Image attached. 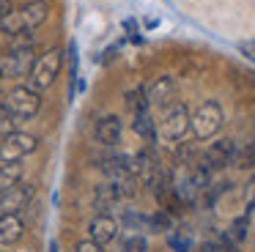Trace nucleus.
I'll list each match as a JSON object with an SVG mask.
<instances>
[{
  "label": "nucleus",
  "instance_id": "14",
  "mask_svg": "<svg viewBox=\"0 0 255 252\" xmlns=\"http://www.w3.org/2000/svg\"><path fill=\"white\" fill-rule=\"evenodd\" d=\"M102 170H105L107 178L132 175V156H127V153H113V156L102 159Z\"/></svg>",
  "mask_w": 255,
  "mask_h": 252
},
{
  "label": "nucleus",
  "instance_id": "6",
  "mask_svg": "<svg viewBox=\"0 0 255 252\" xmlns=\"http://www.w3.org/2000/svg\"><path fill=\"white\" fill-rule=\"evenodd\" d=\"M236 151H239L236 140H231V137H220V140H214L209 148H206L203 162L200 164H206L209 170H222V167H228V164L236 162Z\"/></svg>",
  "mask_w": 255,
  "mask_h": 252
},
{
  "label": "nucleus",
  "instance_id": "17",
  "mask_svg": "<svg viewBox=\"0 0 255 252\" xmlns=\"http://www.w3.org/2000/svg\"><path fill=\"white\" fill-rule=\"evenodd\" d=\"M167 247H170L173 252H192L195 239L187 230H170V233H167Z\"/></svg>",
  "mask_w": 255,
  "mask_h": 252
},
{
  "label": "nucleus",
  "instance_id": "7",
  "mask_svg": "<svg viewBox=\"0 0 255 252\" xmlns=\"http://www.w3.org/2000/svg\"><path fill=\"white\" fill-rule=\"evenodd\" d=\"M36 197V186L33 184H17L14 189L0 195V217L3 214H19L30 206V200Z\"/></svg>",
  "mask_w": 255,
  "mask_h": 252
},
{
  "label": "nucleus",
  "instance_id": "3",
  "mask_svg": "<svg viewBox=\"0 0 255 252\" xmlns=\"http://www.w3.org/2000/svg\"><path fill=\"white\" fill-rule=\"evenodd\" d=\"M39 110H41V96L33 93L28 85L11 88L6 96L0 99V113L14 118V121H19V124H22V121H30Z\"/></svg>",
  "mask_w": 255,
  "mask_h": 252
},
{
  "label": "nucleus",
  "instance_id": "19",
  "mask_svg": "<svg viewBox=\"0 0 255 252\" xmlns=\"http://www.w3.org/2000/svg\"><path fill=\"white\" fill-rule=\"evenodd\" d=\"M148 228L154 230V233H170L173 230V219L167 211H156L148 217Z\"/></svg>",
  "mask_w": 255,
  "mask_h": 252
},
{
  "label": "nucleus",
  "instance_id": "8",
  "mask_svg": "<svg viewBox=\"0 0 255 252\" xmlns=\"http://www.w3.org/2000/svg\"><path fill=\"white\" fill-rule=\"evenodd\" d=\"M118 230H121V225H118L116 217H110V214H96L88 225V233H91L88 239H94L96 244L107 247L118 239Z\"/></svg>",
  "mask_w": 255,
  "mask_h": 252
},
{
  "label": "nucleus",
  "instance_id": "23",
  "mask_svg": "<svg viewBox=\"0 0 255 252\" xmlns=\"http://www.w3.org/2000/svg\"><path fill=\"white\" fill-rule=\"evenodd\" d=\"M239 49H242V55H247V58L255 63V41H242V44H239Z\"/></svg>",
  "mask_w": 255,
  "mask_h": 252
},
{
  "label": "nucleus",
  "instance_id": "24",
  "mask_svg": "<svg viewBox=\"0 0 255 252\" xmlns=\"http://www.w3.org/2000/svg\"><path fill=\"white\" fill-rule=\"evenodd\" d=\"M14 11V3L11 0H0V19H3V16H8Z\"/></svg>",
  "mask_w": 255,
  "mask_h": 252
},
{
  "label": "nucleus",
  "instance_id": "10",
  "mask_svg": "<svg viewBox=\"0 0 255 252\" xmlns=\"http://www.w3.org/2000/svg\"><path fill=\"white\" fill-rule=\"evenodd\" d=\"M176 96V80L170 74H162L145 88V99H148L151 107H167L170 99Z\"/></svg>",
  "mask_w": 255,
  "mask_h": 252
},
{
  "label": "nucleus",
  "instance_id": "12",
  "mask_svg": "<svg viewBox=\"0 0 255 252\" xmlns=\"http://www.w3.org/2000/svg\"><path fill=\"white\" fill-rule=\"evenodd\" d=\"M25 236V222L19 214H3L0 217V247H11Z\"/></svg>",
  "mask_w": 255,
  "mask_h": 252
},
{
  "label": "nucleus",
  "instance_id": "15",
  "mask_svg": "<svg viewBox=\"0 0 255 252\" xmlns=\"http://www.w3.org/2000/svg\"><path fill=\"white\" fill-rule=\"evenodd\" d=\"M22 184V164L19 162H0V195Z\"/></svg>",
  "mask_w": 255,
  "mask_h": 252
},
{
  "label": "nucleus",
  "instance_id": "26",
  "mask_svg": "<svg viewBox=\"0 0 255 252\" xmlns=\"http://www.w3.org/2000/svg\"><path fill=\"white\" fill-rule=\"evenodd\" d=\"M0 252H8V250H3V247H0Z\"/></svg>",
  "mask_w": 255,
  "mask_h": 252
},
{
  "label": "nucleus",
  "instance_id": "1",
  "mask_svg": "<svg viewBox=\"0 0 255 252\" xmlns=\"http://www.w3.org/2000/svg\"><path fill=\"white\" fill-rule=\"evenodd\" d=\"M61 66H63V49H58V47L47 49V52H41V55H36L33 66H30L28 77H25V80H28L25 85H28L33 93H39V96H41V91H47V88L58 80Z\"/></svg>",
  "mask_w": 255,
  "mask_h": 252
},
{
  "label": "nucleus",
  "instance_id": "9",
  "mask_svg": "<svg viewBox=\"0 0 255 252\" xmlns=\"http://www.w3.org/2000/svg\"><path fill=\"white\" fill-rule=\"evenodd\" d=\"M121 134H124V124L118 115H102L99 121L94 124V137L99 145L105 148H113L121 142Z\"/></svg>",
  "mask_w": 255,
  "mask_h": 252
},
{
  "label": "nucleus",
  "instance_id": "11",
  "mask_svg": "<svg viewBox=\"0 0 255 252\" xmlns=\"http://www.w3.org/2000/svg\"><path fill=\"white\" fill-rule=\"evenodd\" d=\"M17 16H19L25 30L33 33L36 27L50 16V3H47V0H28V3H22L17 8Z\"/></svg>",
  "mask_w": 255,
  "mask_h": 252
},
{
  "label": "nucleus",
  "instance_id": "25",
  "mask_svg": "<svg viewBox=\"0 0 255 252\" xmlns=\"http://www.w3.org/2000/svg\"><path fill=\"white\" fill-rule=\"evenodd\" d=\"M47 252H58V241H50V250Z\"/></svg>",
  "mask_w": 255,
  "mask_h": 252
},
{
  "label": "nucleus",
  "instance_id": "22",
  "mask_svg": "<svg viewBox=\"0 0 255 252\" xmlns=\"http://www.w3.org/2000/svg\"><path fill=\"white\" fill-rule=\"evenodd\" d=\"M74 252H105V247H102V244H96L94 239H83V241H77Z\"/></svg>",
  "mask_w": 255,
  "mask_h": 252
},
{
  "label": "nucleus",
  "instance_id": "2",
  "mask_svg": "<svg viewBox=\"0 0 255 252\" xmlns=\"http://www.w3.org/2000/svg\"><path fill=\"white\" fill-rule=\"evenodd\" d=\"M225 124V110L217 99H206L195 113H189V131L195 134V140H211L217 137V131Z\"/></svg>",
  "mask_w": 255,
  "mask_h": 252
},
{
  "label": "nucleus",
  "instance_id": "20",
  "mask_svg": "<svg viewBox=\"0 0 255 252\" xmlns=\"http://www.w3.org/2000/svg\"><path fill=\"white\" fill-rule=\"evenodd\" d=\"M145 250H148V241H145L143 233L127 236V239H124V244H121V252H145Z\"/></svg>",
  "mask_w": 255,
  "mask_h": 252
},
{
  "label": "nucleus",
  "instance_id": "16",
  "mask_svg": "<svg viewBox=\"0 0 255 252\" xmlns=\"http://www.w3.org/2000/svg\"><path fill=\"white\" fill-rule=\"evenodd\" d=\"M127 107H129V115H140V113H151V104L145 99V88L137 85L134 91L127 93Z\"/></svg>",
  "mask_w": 255,
  "mask_h": 252
},
{
  "label": "nucleus",
  "instance_id": "13",
  "mask_svg": "<svg viewBox=\"0 0 255 252\" xmlns=\"http://www.w3.org/2000/svg\"><path fill=\"white\" fill-rule=\"evenodd\" d=\"M116 203H121V195H118L116 184L107 178L105 184H99V186H96V192H94V208L99 214H107V208H113Z\"/></svg>",
  "mask_w": 255,
  "mask_h": 252
},
{
  "label": "nucleus",
  "instance_id": "5",
  "mask_svg": "<svg viewBox=\"0 0 255 252\" xmlns=\"http://www.w3.org/2000/svg\"><path fill=\"white\" fill-rule=\"evenodd\" d=\"M187 131H189V110H187V104H173V107L162 115L159 126H156V134H159L165 142L181 140Z\"/></svg>",
  "mask_w": 255,
  "mask_h": 252
},
{
  "label": "nucleus",
  "instance_id": "18",
  "mask_svg": "<svg viewBox=\"0 0 255 252\" xmlns=\"http://www.w3.org/2000/svg\"><path fill=\"white\" fill-rule=\"evenodd\" d=\"M132 129L137 131L140 137H145V140H154L156 137V126H154V121H151V113L132 115Z\"/></svg>",
  "mask_w": 255,
  "mask_h": 252
},
{
  "label": "nucleus",
  "instance_id": "4",
  "mask_svg": "<svg viewBox=\"0 0 255 252\" xmlns=\"http://www.w3.org/2000/svg\"><path fill=\"white\" fill-rule=\"evenodd\" d=\"M36 148H39V137L28 131H11V134L0 137V162H22Z\"/></svg>",
  "mask_w": 255,
  "mask_h": 252
},
{
  "label": "nucleus",
  "instance_id": "21",
  "mask_svg": "<svg viewBox=\"0 0 255 252\" xmlns=\"http://www.w3.org/2000/svg\"><path fill=\"white\" fill-rule=\"evenodd\" d=\"M11 131H19V121L8 118V115H0V137L11 134Z\"/></svg>",
  "mask_w": 255,
  "mask_h": 252
}]
</instances>
